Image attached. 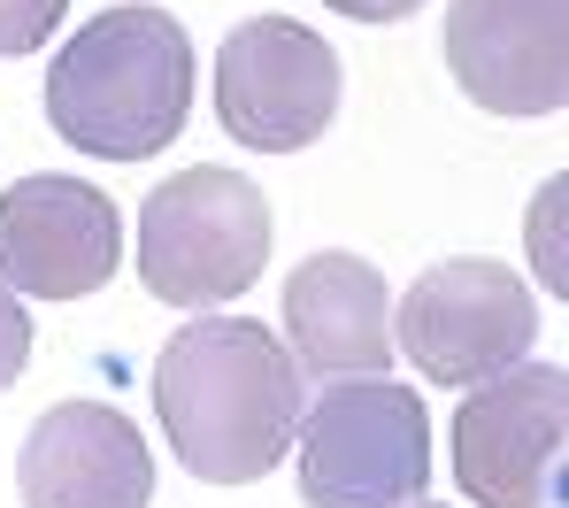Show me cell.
I'll use <instances>...</instances> for the list:
<instances>
[{"label": "cell", "instance_id": "obj_1", "mask_svg": "<svg viewBox=\"0 0 569 508\" xmlns=\"http://www.w3.org/2000/svg\"><path fill=\"white\" fill-rule=\"evenodd\" d=\"M154 408L170 431V455L208 486H254L292 455L300 431V362L284 355L270 323L247 316H200L178 323L154 362Z\"/></svg>", "mask_w": 569, "mask_h": 508}, {"label": "cell", "instance_id": "obj_2", "mask_svg": "<svg viewBox=\"0 0 569 508\" xmlns=\"http://www.w3.org/2000/svg\"><path fill=\"white\" fill-rule=\"evenodd\" d=\"M192 116V39L154 0L100 8L47 62V123L93 162H147Z\"/></svg>", "mask_w": 569, "mask_h": 508}, {"label": "cell", "instance_id": "obj_3", "mask_svg": "<svg viewBox=\"0 0 569 508\" xmlns=\"http://www.w3.org/2000/svg\"><path fill=\"white\" fill-rule=\"evenodd\" d=\"M270 262V201L216 162H192L139 201V286L170 308L239 301Z\"/></svg>", "mask_w": 569, "mask_h": 508}, {"label": "cell", "instance_id": "obj_4", "mask_svg": "<svg viewBox=\"0 0 569 508\" xmlns=\"http://www.w3.org/2000/svg\"><path fill=\"white\" fill-rule=\"evenodd\" d=\"M300 501L308 508H408L431 486V416L416 386L339 378L300 408Z\"/></svg>", "mask_w": 569, "mask_h": 508}, {"label": "cell", "instance_id": "obj_5", "mask_svg": "<svg viewBox=\"0 0 569 508\" xmlns=\"http://www.w3.org/2000/svg\"><path fill=\"white\" fill-rule=\"evenodd\" d=\"M539 339V301L508 262L455 255L431 262L392 316V347L416 362V378L431 386H485L500 370H516Z\"/></svg>", "mask_w": 569, "mask_h": 508}, {"label": "cell", "instance_id": "obj_6", "mask_svg": "<svg viewBox=\"0 0 569 508\" xmlns=\"http://www.w3.org/2000/svg\"><path fill=\"white\" fill-rule=\"evenodd\" d=\"M569 455V370L516 362L455 408V478L477 508H555Z\"/></svg>", "mask_w": 569, "mask_h": 508}, {"label": "cell", "instance_id": "obj_7", "mask_svg": "<svg viewBox=\"0 0 569 508\" xmlns=\"http://www.w3.org/2000/svg\"><path fill=\"white\" fill-rule=\"evenodd\" d=\"M216 116L254 155H300L339 116V54L323 31L292 16H247L231 23L216 54Z\"/></svg>", "mask_w": 569, "mask_h": 508}, {"label": "cell", "instance_id": "obj_8", "mask_svg": "<svg viewBox=\"0 0 569 508\" xmlns=\"http://www.w3.org/2000/svg\"><path fill=\"white\" fill-rule=\"evenodd\" d=\"M123 270V216L86 178H16L0 193V286L86 301Z\"/></svg>", "mask_w": 569, "mask_h": 508}, {"label": "cell", "instance_id": "obj_9", "mask_svg": "<svg viewBox=\"0 0 569 508\" xmlns=\"http://www.w3.org/2000/svg\"><path fill=\"white\" fill-rule=\"evenodd\" d=\"M447 70L492 116H555L569 101V0H455Z\"/></svg>", "mask_w": 569, "mask_h": 508}, {"label": "cell", "instance_id": "obj_10", "mask_svg": "<svg viewBox=\"0 0 569 508\" xmlns=\"http://www.w3.org/2000/svg\"><path fill=\"white\" fill-rule=\"evenodd\" d=\"M16 494H23V508H147L154 455L123 408L62 401L23 431Z\"/></svg>", "mask_w": 569, "mask_h": 508}, {"label": "cell", "instance_id": "obj_11", "mask_svg": "<svg viewBox=\"0 0 569 508\" xmlns=\"http://www.w3.org/2000/svg\"><path fill=\"white\" fill-rule=\"evenodd\" d=\"M284 355L308 362L316 378H385L392 362V301H385V270L323 247L292 270L284 286Z\"/></svg>", "mask_w": 569, "mask_h": 508}, {"label": "cell", "instance_id": "obj_12", "mask_svg": "<svg viewBox=\"0 0 569 508\" xmlns=\"http://www.w3.org/2000/svg\"><path fill=\"white\" fill-rule=\"evenodd\" d=\"M62 16L70 0H0V54H39Z\"/></svg>", "mask_w": 569, "mask_h": 508}, {"label": "cell", "instance_id": "obj_13", "mask_svg": "<svg viewBox=\"0 0 569 508\" xmlns=\"http://www.w3.org/2000/svg\"><path fill=\"white\" fill-rule=\"evenodd\" d=\"M23 362H31V316H23V301L0 286V394L23 378Z\"/></svg>", "mask_w": 569, "mask_h": 508}, {"label": "cell", "instance_id": "obj_14", "mask_svg": "<svg viewBox=\"0 0 569 508\" xmlns=\"http://www.w3.org/2000/svg\"><path fill=\"white\" fill-rule=\"evenodd\" d=\"M555 208H562V178H547V193L531 208V255H547V293H562V255H555Z\"/></svg>", "mask_w": 569, "mask_h": 508}, {"label": "cell", "instance_id": "obj_15", "mask_svg": "<svg viewBox=\"0 0 569 508\" xmlns=\"http://www.w3.org/2000/svg\"><path fill=\"white\" fill-rule=\"evenodd\" d=\"M323 8H339V16H355V23H400V16H416L423 0H323Z\"/></svg>", "mask_w": 569, "mask_h": 508}, {"label": "cell", "instance_id": "obj_16", "mask_svg": "<svg viewBox=\"0 0 569 508\" xmlns=\"http://www.w3.org/2000/svg\"><path fill=\"white\" fill-rule=\"evenodd\" d=\"M408 508H431V501H408Z\"/></svg>", "mask_w": 569, "mask_h": 508}]
</instances>
